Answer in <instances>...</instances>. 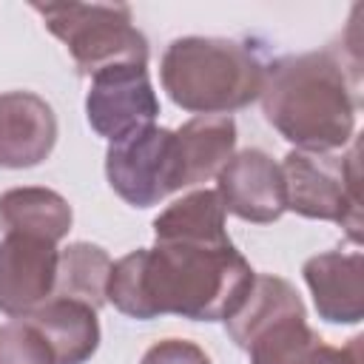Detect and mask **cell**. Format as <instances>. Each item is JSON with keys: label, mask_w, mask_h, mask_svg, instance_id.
I'll return each mask as SVG.
<instances>
[{"label": "cell", "mask_w": 364, "mask_h": 364, "mask_svg": "<svg viewBox=\"0 0 364 364\" xmlns=\"http://www.w3.org/2000/svg\"><path fill=\"white\" fill-rule=\"evenodd\" d=\"M236 148V122L225 114H202L176 131L182 188L216 176Z\"/></svg>", "instance_id": "obj_15"}, {"label": "cell", "mask_w": 364, "mask_h": 364, "mask_svg": "<svg viewBox=\"0 0 364 364\" xmlns=\"http://www.w3.org/2000/svg\"><path fill=\"white\" fill-rule=\"evenodd\" d=\"M60 250L54 242L26 233H6L0 242V313L31 316L54 296Z\"/></svg>", "instance_id": "obj_8"}, {"label": "cell", "mask_w": 364, "mask_h": 364, "mask_svg": "<svg viewBox=\"0 0 364 364\" xmlns=\"http://www.w3.org/2000/svg\"><path fill=\"white\" fill-rule=\"evenodd\" d=\"M111 256L91 242H74L60 250L57 259V284L54 296L82 301L94 310H100L108 299V276H111Z\"/></svg>", "instance_id": "obj_18"}, {"label": "cell", "mask_w": 364, "mask_h": 364, "mask_svg": "<svg viewBox=\"0 0 364 364\" xmlns=\"http://www.w3.org/2000/svg\"><path fill=\"white\" fill-rule=\"evenodd\" d=\"M57 142L51 105L31 91L0 94V168H34Z\"/></svg>", "instance_id": "obj_10"}, {"label": "cell", "mask_w": 364, "mask_h": 364, "mask_svg": "<svg viewBox=\"0 0 364 364\" xmlns=\"http://www.w3.org/2000/svg\"><path fill=\"white\" fill-rule=\"evenodd\" d=\"M26 321L46 338L57 364H85L100 347L97 310L82 301L51 296Z\"/></svg>", "instance_id": "obj_12"}, {"label": "cell", "mask_w": 364, "mask_h": 364, "mask_svg": "<svg viewBox=\"0 0 364 364\" xmlns=\"http://www.w3.org/2000/svg\"><path fill=\"white\" fill-rule=\"evenodd\" d=\"M361 341L364 338L355 336L347 347H330L307 327V316H299L276 324L245 353L250 364H361Z\"/></svg>", "instance_id": "obj_13"}, {"label": "cell", "mask_w": 364, "mask_h": 364, "mask_svg": "<svg viewBox=\"0 0 364 364\" xmlns=\"http://www.w3.org/2000/svg\"><path fill=\"white\" fill-rule=\"evenodd\" d=\"M156 114L159 100L154 94L148 65L122 63L91 77V88L85 94V117L88 125L108 142L154 125Z\"/></svg>", "instance_id": "obj_7"}, {"label": "cell", "mask_w": 364, "mask_h": 364, "mask_svg": "<svg viewBox=\"0 0 364 364\" xmlns=\"http://www.w3.org/2000/svg\"><path fill=\"white\" fill-rule=\"evenodd\" d=\"M253 267L233 242H156L114 262L105 299L136 321L182 316L225 321L247 296Z\"/></svg>", "instance_id": "obj_1"}, {"label": "cell", "mask_w": 364, "mask_h": 364, "mask_svg": "<svg viewBox=\"0 0 364 364\" xmlns=\"http://www.w3.org/2000/svg\"><path fill=\"white\" fill-rule=\"evenodd\" d=\"M159 80L179 108L228 117L262 94L264 63L239 40L179 37L162 54Z\"/></svg>", "instance_id": "obj_3"}, {"label": "cell", "mask_w": 364, "mask_h": 364, "mask_svg": "<svg viewBox=\"0 0 364 364\" xmlns=\"http://www.w3.org/2000/svg\"><path fill=\"white\" fill-rule=\"evenodd\" d=\"M318 316L330 324H358L364 318V256L358 250H327L301 267Z\"/></svg>", "instance_id": "obj_11"}, {"label": "cell", "mask_w": 364, "mask_h": 364, "mask_svg": "<svg viewBox=\"0 0 364 364\" xmlns=\"http://www.w3.org/2000/svg\"><path fill=\"white\" fill-rule=\"evenodd\" d=\"M71 205L51 188H11L0 193V228L6 233L60 242L71 230Z\"/></svg>", "instance_id": "obj_16"}, {"label": "cell", "mask_w": 364, "mask_h": 364, "mask_svg": "<svg viewBox=\"0 0 364 364\" xmlns=\"http://www.w3.org/2000/svg\"><path fill=\"white\" fill-rule=\"evenodd\" d=\"M105 176L119 199L134 208H151L182 191L176 131L148 125L105 151Z\"/></svg>", "instance_id": "obj_6"}, {"label": "cell", "mask_w": 364, "mask_h": 364, "mask_svg": "<svg viewBox=\"0 0 364 364\" xmlns=\"http://www.w3.org/2000/svg\"><path fill=\"white\" fill-rule=\"evenodd\" d=\"M287 210L336 222L347 230L353 242H361V173H358V145L350 154L330 151H290L282 162Z\"/></svg>", "instance_id": "obj_5"}, {"label": "cell", "mask_w": 364, "mask_h": 364, "mask_svg": "<svg viewBox=\"0 0 364 364\" xmlns=\"http://www.w3.org/2000/svg\"><path fill=\"white\" fill-rule=\"evenodd\" d=\"M299 316H307V313L293 284L270 273H256L242 304L225 318V327H228V336L236 341V347L247 350L256 338L270 333L276 324Z\"/></svg>", "instance_id": "obj_14"}, {"label": "cell", "mask_w": 364, "mask_h": 364, "mask_svg": "<svg viewBox=\"0 0 364 364\" xmlns=\"http://www.w3.org/2000/svg\"><path fill=\"white\" fill-rule=\"evenodd\" d=\"M46 28L60 37L80 74L134 63L148 65V40L125 3H31Z\"/></svg>", "instance_id": "obj_4"}, {"label": "cell", "mask_w": 364, "mask_h": 364, "mask_svg": "<svg viewBox=\"0 0 364 364\" xmlns=\"http://www.w3.org/2000/svg\"><path fill=\"white\" fill-rule=\"evenodd\" d=\"M156 242H228L225 208L216 191H191L154 219Z\"/></svg>", "instance_id": "obj_17"}, {"label": "cell", "mask_w": 364, "mask_h": 364, "mask_svg": "<svg viewBox=\"0 0 364 364\" xmlns=\"http://www.w3.org/2000/svg\"><path fill=\"white\" fill-rule=\"evenodd\" d=\"M139 364H210L205 350L185 338H165L148 347Z\"/></svg>", "instance_id": "obj_20"}, {"label": "cell", "mask_w": 364, "mask_h": 364, "mask_svg": "<svg viewBox=\"0 0 364 364\" xmlns=\"http://www.w3.org/2000/svg\"><path fill=\"white\" fill-rule=\"evenodd\" d=\"M216 182L225 213H233L245 222L267 225L287 210L282 165L273 162V156L262 148H245L233 154L216 173Z\"/></svg>", "instance_id": "obj_9"}, {"label": "cell", "mask_w": 364, "mask_h": 364, "mask_svg": "<svg viewBox=\"0 0 364 364\" xmlns=\"http://www.w3.org/2000/svg\"><path fill=\"white\" fill-rule=\"evenodd\" d=\"M0 364H57L46 338L26 321L0 324Z\"/></svg>", "instance_id": "obj_19"}, {"label": "cell", "mask_w": 364, "mask_h": 364, "mask_svg": "<svg viewBox=\"0 0 364 364\" xmlns=\"http://www.w3.org/2000/svg\"><path fill=\"white\" fill-rule=\"evenodd\" d=\"M358 74L333 48L287 54L264 65V119L299 151H338L355 131Z\"/></svg>", "instance_id": "obj_2"}]
</instances>
